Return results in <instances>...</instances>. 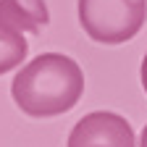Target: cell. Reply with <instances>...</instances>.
I'll return each instance as SVG.
<instances>
[{"instance_id":"1","label":"cell","mask_w":147,"mask_h":147,"mask_svg":"<svg viewBox=\"0 0 147 147\" xmlns=\"http://www.w3.org/2000/svg\"><path fill=\"white\" fill-rule=\"evenodd\" d=\"M13 102L29 118L68 113L84 95V74L63 53H42L13 76Z\"/></svg>"},{"instance_id":"2","label":"cell","mask_w":147,"mask_h":147,"mask_svg":"<svg viewBox=\"0 0 147 147\" xmlns=\"http://www.w3.org/2000/svg\"><path fill=\"white\" fill-rule=\"evenodd\" d=\"M147 18V0H79L84 34L102 45H121L139 34Z\"/></svg>"},{"instance_id":"3","label":"cell","mask_w":147,"mask_h":147,"mask_svg":"<svg viewBox=\"0 0 147 147\" xmlns=\"http://www.w3.org/2000/svg\"><path fill=\"white\" fill-rule=\"evenodd\" d=\"M50 21L42 0H0V76L26 58V32L34 34Z\"/></svg>"},{"instance_id":"4","label":"cell","mask_w":147,"mask_h":147,"mask_svg":"<svg viewBox=\"0 0 147 147\" xmlns=\"http://www.w3.org/2000/svg\"><path fill=\"white\" fill-rule=\"evenodd\" d=\"M66 147H137V142L131 123L123 116L95 110L71 129Z\"/></svg>"},{"instance_id":"5","label":"cell","mask_w":147,"mask_h":147,"mask_svg":"<svg viewBox=\"0 0 147 147\" xmlns=\"http://www.w3.org/2000/svg\"><path fill=\"white\" fill-rule=\"evenodd\" d=\"M142 87L147 92V55H144V61H142Z\"/></svg>"},{"instance_id":"6","label":"cell","mask_w":147,"mask_h":147,"mask_svg":"<svg viewBox=\"0 0 147 147\" xmlns=\"http://www.w3.org/2000/svg\"><path fill=\"white\" fill-rule=\"evenodd\" d=\"M139 147H147V126H144V131H142V139H139Z\"/></svg>"}]
</instances>
